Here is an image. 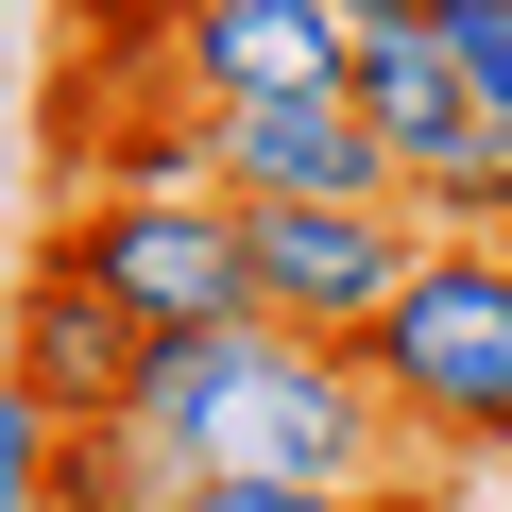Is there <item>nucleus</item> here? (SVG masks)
<instances>
[{"instance_id":"2","label":"nucleus","mask_w":512,"mask_h":512,"mask_svg":"<svg viewBox=\"0 0 512 512\" xmlns=\"http://www.w3.org/2000/svg\"><path fill=\"white\" fill-rule=\"evenodd\" d=\"M393 410V444L444 461H512V256L495 239H410V274L376 291V325L342 342Z\"/></svg>"},{"instance_id":"6","label":"nucleus","mask_w":512,"mask_h":512,"mask_svg":"<svg viewBox=\"0 0 512 512\" xmlns=\"http://www.w3.org/2000/svg\"><path fill=\"white\" fill-rule=\"evenodd\" d=\"M137 342H154V325H137V308H103V291L69 274V256L35 239V274H18V308H0V359L35 376V410H52V427H103V410L137 393Z\"/></svg>"},{"instance_id":"10","label":"nucleus","mask_w":512,"mask_h":512,"mask_svg":"<svg viewBox=\"0 0 512 512\" xmlns=\"http://www.w3.org/2000/svg\"><path fill=\"white\" fill-rule=\"evenodd\" d=\"M171 512H359L342 478H171Z\"/></svg>"},{"instance_id":"4","label":"nucleus","mask_w":512,"mask_h":512,"mask_svg":"<svg viewBox=\"0 0 512 512\" xmlns=\"http://www.w3.org/2000/svg\"><path fill=\"white\" fill-rule=\"evenodd\" d=\"M393 274H410V205H239V291H256V325L359 342Z\"/></svg>"},{"instance_id":"1","label":"nucleus","mask_w":512,"mask_h":512,"mask_svg":"<svg viewBox=\"0 0 512 512\" xmlns=\"http://www.w3.org/2000/svg\"><path fill=\"white\" fill-rule=\"evenodd\" d=\"M120 427H137L171 478H342V495H376V461H393L376 376H359L342 342H308V325H188V342H137Z\"/></svg>"},{"instance_id":"13","label":"nucleus","mask_w":512,"mask_h":512,"mask_svg":"<svg viewBox=\"0 0 512 512\" xmlns=\"http://www.w3.org/2000/svg\"><path fill=\"white\" fill-rule=\"evenodd\" d=\"M342 18H410V0H342Z\"/></svg>"},{"instance_id":"7","label":"nucleus","mask_w":512,"mask_h":512,"mask_svg":"<svg viewBox=\"0 0 512 512\" xmlns=\"http://www.w3.org/2000/svg\"><path fill=\"white\" fill-rule=\"evenodd\" d=\"M359 18L342 0H188L171 18V86L188 103H274V86H342Z\"/></svg>"},{"instance_id":"15","label":"nucleus","mask_w":512,"mask_h":512,"mask_svg":"<svg viewBox=\"0 0 512 512\" xmlns=\"http://www.w3.org/2000/svg\"><path fill=\"white\" fill-rule=\"evenodd\" d=\"M495 256H512V205H495Z\"/></svg>"},{"instance_id":"5","label":"nucleus","mask_w":512,"mask_h":512,"mask_svg":"<svg viewBox=\"0 0 512 512\" xmlns=\"http://www.w3.org/2000/svg\"><path fill=\"white\" fill-rule=\"evenodd\" d=\"M205 188L239 205H393L376 120L342 86H274V103H205Z\"/></svg>"},{"instance_id":"16","label":"nucleus","mask_w":512,"mask_h":512,"mask_svg":"<svg viewBox=\"0 0 512 512\" xmlns=\"http://www.w3.org/2000/svg\"><path fill=\"white\" fill-rule=\"evenodd\" d=\"M0 35H18V0H0Z\"/></svg>"},{"instance_id":"8","label":"nucleus","mask_w":512,"mask_h":512,"mask_svg":"<svg viewBox=\"0 0 512 512\" xmlns=\"http://www.w3.org/2000/svg\"><path fill=\"white\" fill-rule=\"evenodd\" d=\"M427 35L461 52V86H478V120L512 137V0H427Z\"/></svg>"},{"instance_id":"12","label":"nucleus","mask_w":512,"mask_h":512,"mask_svg":"<svg viewBox=\"0 0 512 512\" xmlns=\"http://www.w3.org/2000/svg\"><path fill=\"white\" fill-rule=\"evenodd\" d=\"M359 512H444V495H427V478H376V495H359Z\"/></svg>"},{"instance_id":"14","label":"nucleus","mask_w":512,"mask_h":512,"mask_svg":"<svg viewBox=\"0 0 512 512\" xmlns=\"http://www.w3.org/2000/svg\"><path fill=\"white\" fill-rule=\"evenodd\" d=\"M35 512H103V495H35Z\"/></svg>"},{"instance_id":"11","label":"nucleus","mask_w":512,"mask_h":512,"mask_svg":"<svg viewBox=\"0 0 512 512\" xmlns=\"http://www.w3.org/2000/svg\"><path fill=\"white\" fill-rule=\"evenodd\" d=\"M171 18H188V0H69V35H86V52H154Z\"/></svg>"},{"instance_id":"9","label":"nucleus","mask_w":512,"mask_h":512,"mask_svg":"<svg viewBox=\"0 0 512 512\" xmlns=\"http://www.w3.org/2000/svg\"><path fill=\"white\" fill-rule=\"evenodd\" d=\"M52 495V410H35V376L0 359V512H35Z\"/></svg>"},{"instance_id":"3","label":"nucleus","mask_w":512,"mask_h":512,"mask_svg":"<svg viewBox=\"0 0 512 512\" xmlns=\"http://www.w3.org/2000/svg\"><path fill=\"white\" fill-rule=\"evenodd\" d=\"M52 256H69L103 308H137L154 342L256 325V291H239V188H86V205L52 222Z\"/></svg>"}]
</instances>
